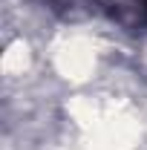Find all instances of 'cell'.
Segmentation results:
<instances>
[{"mask_svg": "<svg viewBox=\"0 0 147 150\" xmlns=\"http://www.w3.org/2000/svg\"><path fill=\"white\" fill-rule=\"evenodd\" d=\"M112 6V18L127 26H147V0H107Z\"/></svg>", "mask_w": 147, "mask_h": 150, "instance_id": "obj_1", "label": "cell"}]
</instances>
